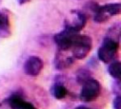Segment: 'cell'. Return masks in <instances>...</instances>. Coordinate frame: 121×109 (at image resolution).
<instances>
[{
    "instance_id": "obj_1",
    "label": "cell",
    "mask_w": 121,
    "mask_h": 109,
    "mask_svg": "<svg viewBox=\"0 0 121 109\" xmlns=\"http://www.w3.org/2000/svg\"><path fill=\"white\" fill-rule=\"evenodd\" d=\"M118 45H119V41H116L114 39L106 36L103 40L101 46L97 50L98 60L105 64L111 63L116 56Z\"/></svg>"
},
{
    "instance_id": "obj_2",
    "label": "cell",
    "mask_w": 121,
    "mask_h": 109,
    "mask_svg": "<svg viewBox=\"0 0 121 109\" xmlns=\"http://www.w3.org/2000/svg\"><path fill=\"white\" fill-rule=\"evenodd\" d=\"M92 48V39L88 35L78 34L76 36L74 43L71 46V52L74 59H83L85 58Z\"/></svg>"
},
{
    "instance_id": "obj_3",
    "label": "cell",
    "mask_w": 121,
    "mask_h": 109,
    "mask_svg": "<svg viewBox=\"0 0 121 109\" xmlns=\"http://www.w3.org/2000/svg\"><path fill=\"white\" fill-rule=\"evenodd\" d=\"M100 83L97 80L90 78L82 83L79 98L84 102H91L97 99L100 94Z\"/></svg>"
},
{
    "instance_id": "obj_4",
    "label": "cell",
    "mask_w": 121,
    "mask_h": 109,
    "mask_svg": "<svg viewBox=\"0 0 121 109\" xmlns=\"http://www.w3.org/2000/svg\"><path fill=\"white\" fill-rule=\"evenodd\" d=\"M120 10L121 5L119 3H112L103 6H98L94 13V20L96 23L106 22L111 17L119 14Z\"/></svg>"
},
{
    "instance_id": "obj_5",
    "label": "cell",
    "mask_w": 121,
    "mask_h": 109,
    "mask_svg": "<svg viewBox=\"0 0 121 109\" xmlns=\"http://www.w3.org/2000/svg\"><path fill=\"white\" fill-rule=\"evenodd\" d=\"M86 24V15L84 12L74 9L71 10L69 15L64 21V27L65 28H68L70 30H73L75 32L80 31Z\"/></svg>"
},
{
    "instance_id": "obj_6",
    "label": "cell",
    "mask_w": 121,
    "mask_h": 109,
    "mask_svg": "<svg viewBox=\"0 0 121 109\" xmlns=\"http://www.w3.org/2000/svg\"><path fill=\"white\" fill-rule=\"evenodd\" d=\"M78 33V32H75L68 28H64L62 31L54 35V41L60 50H68L71 48Z\"/></svg>"
},
{
    "instance_id": "obj_7",
    "label": "cell",
    "mask_w": 121,
    "mask_h": 109,
    "mask_svg": "<svg viewBox=\"0 0 121 109\" xmlns=\"http://www.w3.org/2000/svg\"><path fill=\"white\" fill-rule=\"evenodd\" d=\"M43 67V63L42 61V59L38 56H30L29 58H27V60L25 62L23 69L24 72L28 75V76H32V77H36L40 74V72L42 71Z\"/></svg>"
},
{
    "instance_id": "obj_8",
    "label": "cell",
    "mask_w": 121,
    "mask_h": 109,
    "mask_svg": "<svg viewBox=\"0 0 121 109\" xmlns=\"http://www.w3.org/2000/svg\"><path fill=\"white\" fill-rule=\"evenodd\" d=\"M6 101L11 109H36V107L32 103L25 100L22 97L16 94L10 96Z\"/></svg>"
},
{
    "instance_id": "obj_9",
    "label": "cell",
    "mask_w": 121,
    "mask_h": 109,
    "mask_svg": "<svg viewBox=\"0 0 121 109\" xmlns=\"http://www.w3.org/2000/svg\"><path fill=\"white\" fill-rule=\"evenodd\" d=\"M74 63L73 56H64L62 53H58L55 59V65L57 69H64L69 67Z\"/></svg>"
},
{
    "instance_id": "obj_10",
    "label": "cell",
    "mask_w": 121,
    "mask_h": 109,
    "mask_svg": "<svg viewBox=\"0 0 121 109\" xmlns=\"http://www.w3.org/2000/svg\"><path fill=\"white\" fill-rule=\"evenodd\" d=\"M51 93H52V95H53V97L55 99H57V100H62L68 94V90H67V88L62 83H60V82H55V84L51 88Z\"/></svg>"
},
{
    "instance_id": "obj_11",
    "label": "cell",
    "mask_w": 121,
    "mask_h": 109,
    "mask_svg": "<svg viewBox=\"0 0 121 109\" xmlns=\"http://www.w3.org/2000/svg\"><path fill=\"white\" fill-rule=\"evenodd\" d=\"M120 67H121V64L119 61H114L112 62L109 67H108V72L109 74L115 80H119L120 79V75H121V70H120Z\"/></svg>"
},
{
    "instance_id": "obj_12",
    "label": "cell",
    "mask_w": 121,
    "mask_h": 109,
    "mask_svg": "<svg viewBox=\"0 0 121 109\" xmlns=\"http://www.w3.org/2000/svg\"><path fill=\"white\" fill-rule=\"evenodd\" d=\"M91 77L90 75V72L86 69H80L78 72V75H77V81L78 83L82 84L84 82H86L87 80H89Z\"/></svg>"
},
{
    "instance_id": "obj_13",
    "label": "cell",
    "mask_w": 121,
    "mask_h": 109,
    "mask_svg": "<svg viewBox=\"0 0 121 109\" xmlns=\"http://www.w3.org/2000/svg\"><path fill=\"white\" fill-rule=\"evenodd\" d=\"M9 27V17L0 11V29L6 30Z\"/></svg>"
},
{
    "instance_id": "obj_14",
    "label": "cell",
    "mask_w": 121,
    "mask_h": 109,
    "mask_svg": "<svg viewBox=\"0 0 121 109\" xmlns=\"http://www.w3.org/2000/svg\"><path fill=\"white\" fill-rule=\"evenodd\" d=\"M112 106H113V109H121V97L119 95H117L113 99Z\"/></svg>"
},
{
    "instance_id": "obj_15",
    "label": "cell",
    "mask_w": 121,
    "mask_h": 109,
    "mask_svg": "<svg viewBox=\"0 0 121 109\" xmlns=\"http://www.w3.org/2000/svg\"><path fill=\"white\" fill-rule=\"evenodd\" d=\"M75 109H92V108H89V107H86V106H78Z\"/></svg>"
},
{
    "instance_id": "obj_16",
    "label": "cell",
    "mask_w": 121,
    "mask_h": 109,
    "mask_svg": "<svg viewBox=\"0 0 121 109\" xmlns=\"http://www.w3.org/2000/svg\"><path fill=\"white\" fill-rule=\"evenodd\" d=\"M29 0H19V3L20 4H25V3H26V2H28Z\"/></svg>"
}]
</instances>
